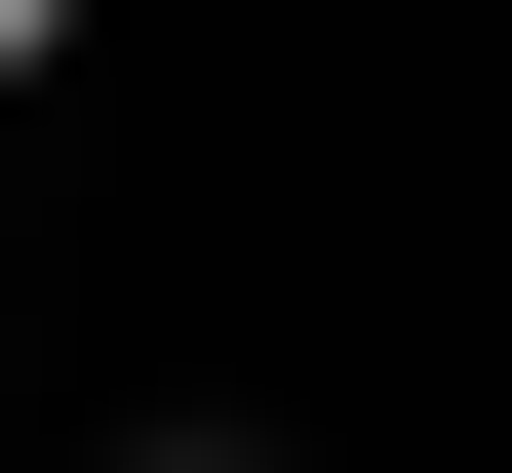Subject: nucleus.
Masks as SVG:
<instances>
[{"label":"nucleus","instance_id":"nucleus-1","mask_svg":"<svg viewBox=\"0 0 512 473\" xmlns=\"http://www.w3.org/2000/svg\"><path fill=\"white\" fill-rule=\"evenodd\" d=\"M40 40H79V0H0V79H40Z\"/></svg>","mask_w":512,"mask_h":473}]
</instances>
